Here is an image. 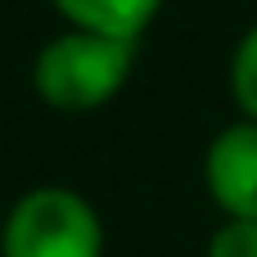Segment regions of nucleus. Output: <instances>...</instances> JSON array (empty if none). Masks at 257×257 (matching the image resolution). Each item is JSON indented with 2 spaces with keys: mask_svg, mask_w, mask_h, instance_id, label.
<instances>
[{
  "mask_svg": "<svg viewBox=\"0 0 257 257\" xmlns=\"http://www.w3.org/2000/svg\"><path fill=\"white\" fill-rule=\"evenodd\" d=\"M163 0H54V9L81 27V32H99V36H117V41H136Z\"/></svg>",
  "mask_w": 257,
  "mask_h": 257,
  "instance_id": "nucleus-4",
  "label": "nucleus"
},
{
  "mask_svg": "<svg viewBox=\"0 0 257 257\" xmlns=\"http://www.w3.org/2000/svg\"><path fill=\"white\" fill-rule=\"evenodd\" d=\"M131 63H136V41L72 27L36 54L32 81H36L45 104H54L63 113H81V108L108 104L126 86Z\"/></svg>",
  "mask_w": 257,
  "mask_h": 257,
  "instance_id": "nucleus-1",
  "label": "nucleus"
},
{
  "mask_svg": "<svg viewBox=\"0 0 257 257\" xmlns=\"http://www.w3.org/2000/svg\"><path fill=\"white\" fill-rule=\"evenodd\" d=\"M208 257H257V221L253 217H230L212 235Z\"/></svg>",
  "mask_w": 257,
  "mask_h": 257,
  "instance_id": "nucleus-6",
  "label": "nucleus"
},
{
  "mask_svg": "<svg viewBox=\"0 0 257 257\" xmlns=\"http://www.w3.org/2000/svg\"><path fill=\"white\" fill-rule=\"evenodd\" d=\"M99 217L72 190H32L5 221V257H99Z\"/></svg>",
  "mask_w": 257,
  "mask_h": 257,
  "instance_id": "nucleus-2",
  "label": "nucleus"
},
{
  "mask_svg": "<svg viewBox=\"0 0 257 257\" xmlns=\"http://www.w3.org/2000/svg\"><path fill=\"white\" fill-rule=\"evenodd\" d=\"M208 190L230 217L257 221V122H235L212 140Z\"/></svg>",
  "mask_w": 257,
  "mask_h": 257,
  "instance_id": "nucleus-3",
  "label": "nucleus"
},
{
  "mask_svg": "<svg viewBox=\"0 0 257 257\" xmlns=\"http://www.w3.org/2000/svg\"><path fill=\"white\" fill-rule=\"evenodd\" d=\"M230 86H235V99H239V108L248 113V122H257V27L239 41V50H235Z\"/></svg>",
  "mask_w": 257,
  "mask_h": 257,
  "instance_id": "nucleus-5",
  "label": "nucleus"
}]
</instances>
